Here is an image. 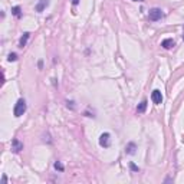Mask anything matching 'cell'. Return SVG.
Here are the masks:
<instances>
[{"mask_svg": "<svg viewBox=\"0 0 184 184\" xmlns=\"http://www.w3.org/2000/svg\"><path fill=\"white\" fill-rule=\"evenodd\" d=\"M151 99H152V102H154L155 105H160V104L163 102V95H161V92H160L158 89L152 91V94H151Z\"/></svg>", "mask_w": 184, "mask_h": 184, "instance_id": "obj_4", "label": "cell"}, {"mask_svg": "<svg viewBox=\"0 0 184 184\" xmlns=\"http://www.w3.org/2000/svg\"><path fill=\"white\" fill-rule=\"evenodd\" d=\"M2 181H3V183H6V181H7V177H6V175H3V178H2Z\"/></svg>", "mask_w": 184, "mask_h": 184, "instance_id": "obj_17", "label": "cell"}, {"mask_svg": "<svg viewBox=\"0 0 184 184\" xmlns=\"http://www.w3.org/2000/svg\"><path fill=\"white\" fill-rule=\"evenodd\" d=\"M99 145L104 147V148H108L111 145V134L109 132L101 134V137H99Z\"/></svg>", "mask_w": 184, "mask_h": 184, "instance_id": "obj_3", "label": "cell"}, {"mask_svg": "<svg viewBox=\"0 0 184 184\" xmlns=\"http://www.w3.org/2000/svg\"><path fill=\"white\" fill-rule=\"evenodd\" d=\"M43 141H45V142H48V144H50V142H52L50 135H49V134H43Z\"/></svg>", "mask_w": 184, "mask_h": 184, "instance_id": "obj_14", "label": "cell"}, {"mask_svg": "<svg viewBox=\"0 0 184 184\" xmlns=\"http://www.w3.org/2000/svg\"><path fill=\"white\" fill-rule=\"evenodd\" d=\"M183 40H184V35H183Z\"/></svg>", "mask_w": 184, "mask_h": 184, "instance_id": "obj_20", "label": "cell"}, {"mask_svg": "<svg viewBox=\"0 0 184 184\" xmlns=\"http://www.w3.org/2000/svg\"><path fill=\"white\" fill-rule=\"evenodd\" d=\"M163 16H164V13H163V10H161V9H158V7L151 9V10H150V13H148V17H150V20H151V22H157V20H160Z\"/></svg>", "mask_w": 184, "mask_h": 184, "instance_id": "obj_2", "label": "cell"}, {"mask_svg": "<svg viewBox=\"0 0 184 184\" xmlns=\"http://www.w3.org/2000/svg\"><path fill=\"white\" fill-rule=\"evenodd\" d=\"M53 165H55V168H56V170H59V171H63V170H65V167L60 164V161H56Z\"/></svg>", "mask_w": 184, "mask_h": 184, "instance_id": "obj_12", "label": "cell"}, {"mask_svg": "<svg viewBox=\"0 0 184 184\" xmlns=\"http://www.w3.org/2000/svg\"><path fill=\"white\" fill-rule=\"evenodd\" d=\"M7 60H9V62H15V60H17V55H16V53H10V55H9V58H7Z\"/></svg>", "mask_w": 184, "mask_h": 184, "instance_id": "obj_13", "label": "cell"}, {"mask_svg": "<svg viewBox=\"0 0 184 184\" xmlns=\"http://www.w3.org/2000/svg\"><path fill=\"white\" fill-rule=\"evenodd\" d=\"M135 150H137L135 142H128V144H127V147H125V152H127V154H130V155H134V154H135Z\"/></svg>", "mask_w": 184, "mask_h": 184, "instance_id": "obj_7", "label": "cell"}, {"mask_svg": "<svg viewBox=\"0 0 184 184\" xmlns=\"http://www.w3.org/2000/svg\"><path fill=\"white\" fill-rule=\"evenodd\" d=\"M72 3H73V5H75V6H76V5H78V3H79V0H72Z\"/></svg>", "mask_w": 184, "mask_h": 184, "instance_id": "obj_18", "label": "cell"}, {"mask_svg": "<svg viewBox=\"0 0 184 184\" xmlns=\"http://www.w3.org/2000/svg\"><path fill=\"white\" fill-rule=\"evenodd\" d=\"M147 104H148L147 101H142V102H141V104L137 107V112H138V114H142V112H145V109H147Z\"/></svg>", "mask_w": 184, "mask_h": 184, "instance_id": "obj_10", "label": "cell"}, {"mask_svg": "<svg viewBox=\"0 0 184 184\" xmlns=\"http://www.w3.org/2000/svg\"><path fill=\"white\" fill-rule=\"evenodd\" d=\"M130 168H131L132 171H135V173H138V171H140V168H138V167H137L134 163H130Z\"/></svg>", "mask_w": 184, "mask_h": 184, "instance_id": "obj_15", "label": "cell"}, {"mask_svg": "<svg viewBox=\"0 0 184 184\" xmlns=\"http://www.w3.org/2000/svg\"><path fill=\"white\" fill-rule=\"evenodd\" d=\"M73 104H75L73 101H68V102H66V107L71 108V109H75V105H73Z\"/></svg>", "mask_w": 184, "mask_h": 184, "instance_id": "obj_16", "label": "cell"}, {"mask_svg": "<svg viewBox=\"0 0 184 184\" xmlns=\"http://www.w3.org/2000/svg\"><path fill=\"white\" fill-rule=\"evenodd\" d=\"M29 36H30V33H29V32L23 33V36H22V38H20V40H19V46H20V48L26 46V43H28V39H29Z\"/></svg>", "mask_w": 184, "mask_h": 184, "instance_id": "obj_9", "label": "cell"}, {"mask_svg": "<svg viewBox=\"0 0 184 184\" xmlns=\"http://www.w3.org/2000/svg\"><path fill=\"white\" fill-rule=\"evenodd\" d=\"M20 10H22V9H20L19 6H15V7L12 9V13H13L16 17H20V15H22V13H20Z\"/></svg>", "mask_w": 184, "mask_h": 184, "instance_id": "obj_11", "label": "cell"}, {"mask_svg": "<svg viewBox=\"0 0 184 184\" xmlns=\"http://www.w3.org/2000/svg\"><path fill=\"white\" fill-rule=\"evenodd\" d=\"M48 5H49V0H39V3L35 6V10L40 13V12H43L48 7Z\"/></svg>", "mask_w": 184, "mask_h": 184, "instance_id": "obj_6", "label": "cell"}, {"mask_svg": "<svg viewBox=\"0 0 184 184\" xmlns=\"http://www.w3.org/2000/svg\"><path fill=\"white\" fill-rule=\"evenodd\" d=\"M161 46H163L164 49H171V48L174 46V40H173L171 38H168V39H164V40L161 42Z\"/></svg>", "mask_w": 184, "mask_h": 184, "instance_id": "obj_8", "label": "cell"}, {"mask_svg": "<svg viewBox=\"0 0 184 184\" xmlns=\"http://www.w3.org/2000/svg\"><path fill=\"white\" fill-rule=\"evenodd\" d=\"M25 112H26V101H25L23 98H20V99L16 102V105H15L13 114H15L16 118H19V117H22Z\"/></svg>", "mask_w": 184, "mask_h": 184, "instance_id": "obj_1", "label": "cell"}, {"mask_svg": "<svg viewBox=\"0 0 184 184\" xmlns=\"http://www.w3.org/2000/svg\"><path fill=\"white\" fill-rule=\"evenodd\" d=\"M134 2H140V0H134Z\"/></svg>", "mask_w": 184, "mask_h": 184, "instance_id": "obj_19", "label": "cell"}, {"mask_svg": "<svg viewBox=\"0 0 184 184\" xmlns=\"http://www.w3.org/2000/svg\"><path fill=\"white\" fill-rule=\"evenodd\" d=\"M23 150V142H20L17 138H13L12 140V151L13 152H20Z\"/></svg>", "mask_w": 184, "mask_h": 184, "instance_id": "obj_5", "label": "cell"}]
</instances>
